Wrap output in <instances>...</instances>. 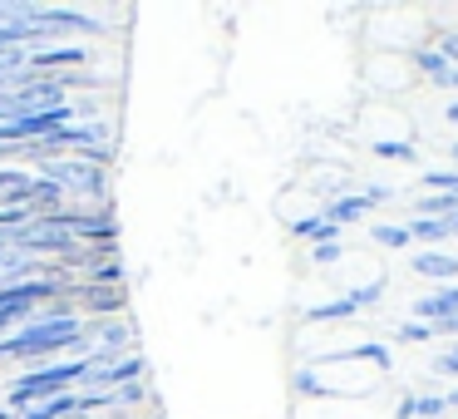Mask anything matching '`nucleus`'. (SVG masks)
Masks as SVG:
<instances>
[{"label": "nucleus", "mask_w": 458, "mask_h": 419, "mask_svg": "<svg viewBox=\"0 0 458 419\" xmlns=\"http://www.w3.org/2000/svg\"><path fill=\"white\" fill-rule=\"evenodd\" d=\"M350 355H355V360H369V365H379V370H389V350L375 346V340H369V346H355Z\"/></svg>", "instance_id": "ddd939ff"}, {"label": "nucleus", "mask_w": 458, "mask_h": 419, "mask_svg": "<svg viewBox=\"0 0 458 419\" xmlns=\"http://www.w3.org/2000/svg\"><path fill=\"white\" fill-rule=\"evenodd\" d=\"M448 316H458V281L414 301V321H424V326H438V321H448Z\"/></svg>", "instance_id": "f03ea898"}, {"label": "nucleus", "mask_w": 458, "mask_h": 419, "mask_svg": "<svg viewBox=\"0 0 458 419\" xmlns=\"http://www.w3.org/2000/svg\"><path fill=\"white\" fill-rule=\"evenodd\" d=\"M409 267H414V277L438 281V286H454V281H458V257H448L444 247H419Z\"/></svg>", "instance_id": "f257e3e1"}, {"label": "nucleus", "mask_w": 458, "mask_h": 419, "mask_svg": "<svg viewBox=\"0 0 458 419\" xmlns=\"http://www.w3.org/2000/svg\"><path fill=\"white\" fill-rule=\"evenodd\" d=\"M414 64H419V74H424V80H434V84H444V90H454V64L438 55V45H419V50H414Z\"/></svg>", "instance_id": "7ed1b4c3"}, {"label": "nucleus", "mask_w": 458, "mask_h": 419, "mask_svg": "<svg viewBox=\"0 0 458 419\" xmlns=\"http://www.w3.org/2000/svg\"><path fill=\"white\" fill-rule=\"evenodd\" d=\"M448 409L444 395H414V419H438Z\"/></svg>", "instance_id": "9b49d317"}, {"label": "nucleus", "mask_w": 458, "mask_h": 419, "mask_svg": "<svg viewBox=\"0 0 458 419\" xmlns=\"http://www.w3.org/2000/svg\"><path fill=\"white\" fill-rule=\"evenodd\" d=\"M414 218H454L458 212V198H444V192H419L414 198Z\"/></svg>", "instance_id": "39448f33"}, {"label": "nucleus", "mask_w": 458, "mask_h": 419, "mask_svg": "<svg viewBox=\"0 0 458 419\" xmlns=\"http://www.w3.org/2000/svg\"><path fill=\"white\" fill-rule=\"evenodd\" d=\"M345 316H355V301H350V296H340V301H330V306L310 311V321H345Z\"/></svg>", "instance_id": "9d476101"}, {"label": "nucleus", "mask_w": 458, "mask_h": 419, "mask_svg": "<svg viewBox=\"0 0 458 419\" xmlns=\"http://www.w3.org/2000/svg\"><path fill=\"white\" fill-rule=\"evenodd\" d=\"M399 419H414V395H404V399H399Z\"/></svg>", "instance_id": "aec40b11"}, {"label": "nucleus", "mask_w": 458, "mask_h": 419, "mask_svg": "<svg viewBox=\"0 0 458 419\" xmlns=\"http://www.w3.org/2000/svg\"><path fill=\"white\" fill-rule=\"evenodd\" d=\"M399 340H409V346H424V340H434V326H424V321H404V326H399Z\"/></svg>", "instance_id": "f8f14e48"}, {"label": "nucleus", "mask_w": 458, "mask_h": 419, "mask_svg": "<svg viewBox=\"0 0 458 419\" xmlns=\"http://www.w3.org/2000/svg\"><path fill=\"white\" fill-rule=\"evenodd\" d=\"M438 55L458 70V35H438Z\"/></svg>", "instance_id": "dca6fc26"}, {"label": "nucleus", "mask_w": 458, "mask_h": 419, "mask_svg": "<svg viewBox=\"0 0 458 419\" xmlns=\"http://www.w3.org/2000/svg\"><path fill=\"white\" fill-rule=\"evenodd\" d=\"M369 237H375L379 247H409V232L394 227V222H375V227H369Z\"/></svg>", "instance_id": "1a4fd4ad"}, {"label": "nucleus", "mask_w": 458, "mask_h": 419, "mask_svg": "<svg viewBox=\"0 0 458 419\" xmlns=\"http://www.w3.org/2000/svg\"><path fill=\"white\" fill-rule=\"evenodd\" d=\"M64 336H70V326H64V321H60V326H50V330H30V336H21V340H15V350H40V346H60Z\"/></svg>", "instance_id": "0eeeda50"}, {"label": "nucleus", "mask_w": 458, "mask_h": 419, "mask_svg": "<svg viewBox=\"0 0 458 419\" xmlns=\"http://www.w3.org/2000/svg\"><path fill=\"white\" fill-rule=\"evenodd\" d=\"M448 158H454V168H458V143H448Z\"/></svg>", "instance_id": "4be33fe9"}, {"label": "nucleus", "mask_w": 458, "mask_h": 419, "mask_svg": "<svg viewBox=\"0 0 458 419\" xmlns=\"http://www.w3.org/2000/svg\"><path fill=\"white\" fill-rule=\"evenodd\" d=\"M448 124H458V104H448Z\"/></svg>", "instance_id": "412c9836"}, {"label": "nucleus", "mask_w": 458, "mask_h": 419, "mask_svg": "<svg viewBox=\"0 0 458 419\" xmlns=\"http://www.w3.org/2000/svg\"><path fill=\"white\" fill-rule=\"evenodd\" d=\"M448 227H454V237H458V212H454V218H448Z\"/></svg>", "instance_id": "5701e85b"}, {"label": "nucleus", "mask_w": 458, "mask_h": 419, "mask_svg": "<svg viewBox=\"0 0 458 419\" xmlns=\"http://www.w3.org/2000/svg\"><path fill=\"white\" fill-rule=\"evenodd\" d=\"M404 232H409V242H419V247H438V242L454 237L448 218H414V222H404Z\"/></svg>", "instance_id": "20e7f679"}, {"label": "nucleus", "mask_w": 458, "mask_h": 419, "mask_svg": "<svg viewBox=\"0 0 458 419\" xmlns=\"http://www.w3.org/2000/svg\"><path fill=\"white\" fill-rule=\"evenodd\" d=\"M335 252H340V242H320V247H316V261H330Z\"/></svg>", "instance_id": "6ab92c4d"}, {"label": "nucleus", "mask_w": 458, "mask_h": 419, "mask_svg": "<svg viewBox=\"0 0 458 419\" xmlns=\"http://www.w3.org/2000/svg\"><path fill=\"white\" fill-rule=\"evenodd\" d=\"M375 153H379V158H419V149H409V143H375Z\"/></svg>", "instance_id": "4468645a"}, {"label": "nucleus", "mask_w": 458, "mask_h": 419, "mask_svg": "<svg viewBox=\"0 0 458 419\" xmlns=\"http://www.w3.org/2000/svg\"><path fill=\"white\" fill-rule=\"evenodd\" d=\"M434 336H458V316H448V321H438V326H434Z\"/></svg>", "instance_id": "a211bd4d"}, {"label": "nucleus", "mask_w": 458, "mask_h": 419, "mask_svg": "<svg viewBox=\"0 0 458 419\" xmlns=\"http://www.w3.org/2000/svg\"><path fill=\"white\" fill-rule=\"evenodd\" d=\"M379 291H385V281H369V286H360V291H350V301H355V311L360 306H369V301L379 296Z\"/></svg>", "instance_id": "2eb2a0df"}, {"label": "nucleus", "mask_w": 458, "mask_h": 419, "mask_svg": "<svg viewBox=\"0 0 458 419\" xmlns=\"http://www.w3.org/2000/svg\"><path fill=\"white\" fill-rule=\"evenodd\" d=\"M434 370H438V375H458V346H454V350H444V355L434 360Z\"/></svg>", "instance_id": "f3484780"}, {"label": "nucleus", "mask_w": 458, "mask_h": 419, "mask_svg": "<svg viewBox=\"0 0 458 419\" xmlns=\"http://www.w3.org/2000/svg\"><path fill=\"white\" fill-rule=\"evenodd\" d=\"M365 212H369L365 198H345V202H335V208L326 212V222H335V227H340V222H355V218H365Z\"/></svg>", "instance_id": "6e6552de"}, {"label": "nucleus", "mask_w": 458, "mask_h": 419, "mask_svg": "<svg viewBox=\"0 0 458 419\" xmlns=\"http://www.w3.org/2000/svg\"><path fill=\"white\" fill-rule=\"evenodd\" d=\"M424 192H444V198H458V168H438V173H424L419 178Z\"/></svg>", "instance_id": "423d86ee"}]
</instances>
